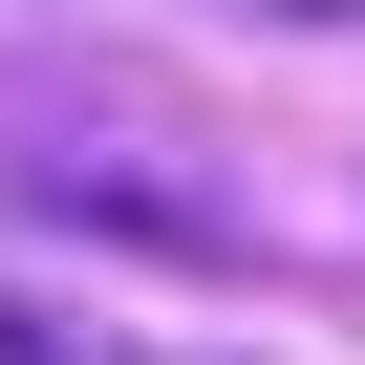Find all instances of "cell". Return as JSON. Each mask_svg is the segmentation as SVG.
<instances>
[{
  "mask_svg": "<svg viewBox=\"0 0 365 365\" xmlns=\"http://www.w3.org/2000/svg\"><path fill=\"white\" fill-rule=\"evenodd\" d=\"M0 215H43V237H150V258H258V194L194 150H150V129H22L0 150Z\"/></svg>",
  "mask_w": 365,
  "mask_h": 365,
  "instance_id": "obj_1",
  "label": "cell"
},
{
  "mask_svg": "<svg viewBox=\"0 0 365 365\" xmlns=\"http://www.w3.org/2000/svg\"><path fill=\"white\" fill-rule=\"evenodd\" d=\"M0 365H258L237 322H129V301H65V279H0Z\"/></svg>",
  "mask_w": 365,
  "mask_h": 365,
  "instance_id": "obj_2",
  "label": "cell"
},
{
  "mask_svg": "<svg viewBox=\"0 0 365 365\" xmlns=\"http://www.w3.org/2000/svg\"><path fill=\"white\" fill-rule=\"evenodd\" d=\"M22 43H43V22H22V0H0V65H22Z\"/></svg>",
  "mask_w": 365,
  "mask_h": 365,
  "instance_id": "obj_4",
  "label": "cell"
},
{
  "mask_svg": "<svg viewBox=\"0 0 365 365\" xmlns=\"http://www.w3.org/2000/svg\"><path fill=\"white\" fill-rule=\"evenodd\" d=\"M215 22H322V0H215Z\"/></svg>",
  "mask_w": 365,
  "mask_h": 365,
  "instance_id": "obj_3",
  "label": "cell"
}]
</instances>
